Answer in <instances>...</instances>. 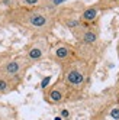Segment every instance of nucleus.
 <instances>
[{
	"label": "nucleus",
	"instance_id": "nucleus-1",
	"mask_svg": "<svg viewBox=\"0 0 119 120\" xmlns=\"http://www.w3.org/2000/svg\"><path fill=\"white\" fill-rule=\"evenodd\" d=\"M25 68H26V64L22 58H9V59L0 58V77L7 78L15 85L20 80Z\"/></svg>",
	"mask_w": 119,
	"mask_h": 120
},
{
	"label": "nucleus",
	"instance_id": "nucleus-2",
	"mask_svg": "<svg viewBox=\"0 0 119 120\" xmlns=\"http://www.w3.org/2000/svg\"><path fill=\"white\" fill-rule=\"evenodd\" d=\"M12 19L20 25H25V26H29V28L36 29V30L47 28L51 22L49 16L45 13H41V12H29L25 15H18L16 18H12Z\"/></svg>",
	"mask_w": 119,
	"mask_h": 120
},
{
	"label": "nucleus",
	"instance_id": "nucleus-3",
	"mask_svg": "<svg viewBox=\"0 0 119 120\" xmlns=\"http://www.w3.org/2000/svg\"><path fill=\"white\" fill-rule=\"evenodd\" d=\"M44 55H45V44H41V42L32 44L28 49V52H26V58L31 62L39 61V59L44 58Z\"/></svg>",
	"mask_w": 119,
	"mask_h": 120
},
{
	"label": "nucleus",
	"instance_id": "nucleus-4",
	"mask_svg": "<svg viewBox=\"0 0 119 120\" xmlns=\"http://www.w3.org/2000/svg\"><path fill=\"white\" fill-rule=\"evenodd\" d=\"M84 80H86V75H84L81 72V70H79V68H70V70L67 71V74H65L67 84L73 85V87H79V85H81L84 82Z\"/></svg>",
	"mask_w": 119,
	"mask_h": 120
},
{
	"label": "nucleus",
	"instance_id": "nucleus-5",
	"mask_svg": "<svg viewBox=\"0 0 119 120\" xmlns=\"http://www.w3.org/2000/svg\"><path fill=\"white\" fill-rule=\"evenodd\" d=\"M45 98L48 100V103H51V104H58V103H61L64 100V91L60 88V87H57V85H55L54 88L48 90Z\"/></svg>",
	"mask_w": 119,
	"mask_h": 120
},
{
	"label": "nucleus",
	"instance_id": "nucleus-6",
	"mask_svg": "<svg viewBox=\"0 0 119 120\" xmlns=\"http://www.w3.org/2000/svg\"><path fill=\"white\" fill-rule=\"evenodd\" d=\"M71 56V49L67 45H58L54 49V58L57 61H67Z\"/></svg>",
	"mask_w": 119,
	"mask_h": 120
},
{
	"label": "nucleus",
	"instance_id": "nucleus-7",
	"mask_svg": "<svg viewBox=\"0 0 119 120\" xmlns=\"http://www.w3.org/2000/svg\"><path fill=\"white\" fill-rule=\"evenodd\" d=\"M15 87H16V85L12 81H9L7 78H4V77H0V94L10 93V91H13Z\"/></svg>",
	"mask_w": 119,
	"mask_h": 120
},
{
	"label": "nucleus",
	"instance_id": "nucleus-8",
	"mask_svg": "<svg viewBox=\"0 0 119 120\" xmlns=\"http://www.w3.org/2000/svg\"><path fill=\"white\" fill-rule=\"evenodd\" d=\"M97 18V9L96 7H87L81 15V20L84 22H91Z\"/></svg>",
	"mask_w": 119,
	"mask_h": 120
},
{
	"label": "nucleus",
	"instance_id": "nucleus-9",
	"mask_svg": "<svg viewBox=\"0 0 119 120\" xmlns=\"http://www.w3.org/2000/svg\"><path fill=\"white\" fill-rule=\"evenodd\" d=\"M81 41L84 42V44H95V42L97 41V33L96 32H93V30H86L83 33V38Z\"/></svg>",
	"mask_w": 119,
	"mask_h": 120
},
{
	"label": "nucleus",
	"instance_id": "nucleus-10",
	"mask_svg": "<svg viewBox=\"0 0 119 120\" xmlns=\"http://www.w3.org/2000/svg\"><path fill=\"white\" fill-rule=\"evenodd\" d=\"M19 3L22 6H28V7H35L41 3V0H19Z\"/></svg>",
	"mask_w": 119,
	"mask_h": 120
},
{
	"label": "nucleus",
	"instance_id": "nucleus-11",
	"mask_svg": "<svg viewBox=\"0 0 119 120\" xmlns=\"http://www.w3.org/2000/svg\"><path fill=\"white\" fill-rule=\"evenodd\" d=\"M65 25L68 28H77V26H80V20L79 19H70V20L65 22Z\"/></svg>",
	"mask_w": 119,
	"mask_h": 120
},
{
	"label": "nucleus",
	"instance_id": "nucleus-12",
	"mask_svg": "<svg viewBox=\"0 0 119 120\" xmlns=\"http://www.w3.org/2000/svg\"><path fill=\"white\" fill-rule=\"evenodd\" d=\"M110 116H112V119H115V120H119V107H113L110 110Z\"/></svg>",
	"mask_w": 119,
	"mask_h": 120
},
{
	"label": "nucleus",
	"instance_id": "nucleus-13",
	"mask_svg": "<svg viewBox=\"0 0 119 120\" xmlns=\"http://www.w3.org/2000/svg\"><path fill=\"white\" fill-rule=\"evenodd\" d=\"M49 78H51V77H45V78H44V81L41 82V87H42V88H45L47 85L49 84Z\"/></svg>",
	"mask_w": 119,
	"mask_h": 120
},
{
	"label": "nucleus",
	"instance_id": "nucleus-14",
	"mask_svg": "<svg viewBox=\"0 0 119 120\" xmlns=\"http://www.w3.org/2000/svg\"><path fill=\"white\" fill-rule=\"evenodd\" d=\"M68 116H70V111L64 109V110L61 111V117H64V119H67V117H68Z\"/></svg>",
	"mask_w": 119,
	"mask_h": 120
},
{
	"label": "nucleus",
	"instance_id": "nucleus-15",
	"mask_svg": "<svg viewBox=\"0 0 119 120\" xmlns=\"http://www.w3.org/2000/svg\"><path fill=\"white\" fill-rule=\"evenodd\" d=\"M63 2H65V0H52L54 4H60V3H63Z\"/></svg>",
	"mask_w": 119,
	"mask_h": 120
}]
</instances>
